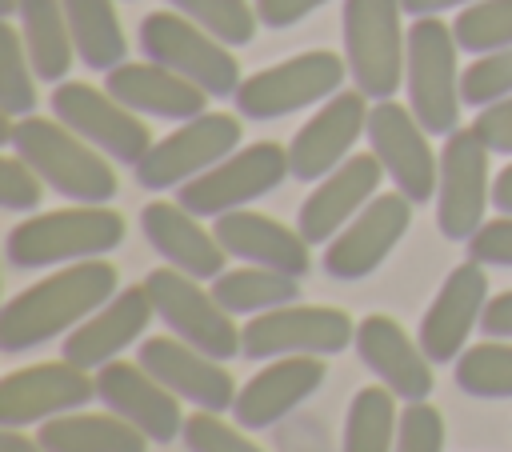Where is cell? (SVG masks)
Returning <instances> with one entry per match:
<instances>
[{
    "mask_svg": "<svg viewBox=\"0 0 512 452\" xmlns=\"http://www.w3.org/2000/svg\"><path fill=\"white\" fill-rule=\"evenodd\" d=\"M116 280H120L116 268L96 256V260L64 264L60 272L16 292L0 312V352L16 356L56 336H68L80 320H88L120 292Z\"/></svg>",
    "mask_w": 512,
    "mask_h": 452,
    "instance_id": "obj_1",
    "label": "cell"
},
{
    "mask_svg": "<svg viewBox=\"0 0 512 452\" xmlns=\"http://www.w3.org/2000/svg\"><path fill=\"white\" fill-rule=\"evenodd\" d=\"M4 140L64 200H72V204H108L116 196L112 164L100 156V148H92L84 136H76L56 116L44 120V116L32 112V116H20V120H8Z\"/></svg>",
    "mask_w": 512,
    "mask_h": 452,
    "instance_id": "obj_2",
    "label": "cell"
},
{
    "mask_svg": "<svg viewBox=\"0 0 512 452\" xmlns=\"http://www.w3.org/2000/svg\"><path fill=\"white\" fill-rule=\"evenodd\" d=\"M120 240H124L120 212L104 204H76L20 220L4 240V256L12 268H52V264L96 260L120 248Z\"/></svg>",
    "mask_w": 512,
    "mask_h": 452,
    "instance_id": "obj_3",
    "label": "cell"
},
{
    "mask_svg": "<svg viewBox=\"0 0 512 452\" xmlns=\"http://www.w3.org/2000/svg\"><path fill=\"white\" fill-rule=\"evenodd\" d=\"M400 16V0H344L340 8L348 76L368 100H392L404 84L408 32L400 28Z\"/></svg>",
    "mask_w": 512,
    "mask_h": 452,
    "instance_id": "obj_4",
    "label": "cell"
},
{
    "mask_svg": "<svg viewBox=\"0 0 512 452\" xmlns=\"http://www.w3.org/2000/svg\"><path fill=\"white\" fill-rule=\"evenodd\" d=\"M456 36L436 16H416L408 28L404 56V92L412 116L428 136H452L460 128V68H456Z\"/></svg>",
    "mask_w": 512,
    "mask_h": 452,
    "instance_id": "obj_5",
    "label": "cell"
},
{
    "mask_svg": "<svg viewBox=\"0 0 512 452\" xmlns=\"http://www.w3.org/2000/svg\"><path fill=\"white\" fill-rule=\"evenodd\" d=\"M140 48L148 60L180 72L208 96H236L240 88V64L228 52V44L204 32L196 20H188L176 8L148 12L140 20Z\"/></svg>",
    "mask_w": 512,
    "mask_h": 452,
    "instance_id": "obj_6",
    "label": "cell"
},
{
    "mask_svg": "<svg viewBox=\"0 0 512 452\" xmlns=\"http://www.w3.org/2000/svg\"><path fill=\"white\" fill-rule=\"evenodd\" d=\"M356 340L348 312L328 304H280L256 312L240 328V356L280 360V356H336Z\"/></svg>",
    "mask_w": 512,
    "mask_h": 452,
    "instance_id": "obj_7",
    "label": "cell"
},
{
    "mask_svg": "<svg viewBox=\"0 0 512 452\" xmlns=\"http://www.w3.org/2000/svg\"><path fill=\"white\" fill-rule=\"evenodd\" d=\"M344 76H348V60H340L336 52H300L244 76L232 100L236 112L248 120H280L288 112L336 96Z\"/></svg>",
    "mask_w": 512,
    "mask_h": 452,
    "instance_id": "obj_8",
    "label": "cell"
},
{
    "mask_svg": "<svg viewBox=\"0 0 512 452\" xmlns=\"http://www.w3.org/2000/svg\"><path fill=\"white\" fill-rule=\"evenodd\" d=\"M52 116L68 124L76 136H84L92 148L120 164H140L152 148V132L140 120V112L124 108L108 88H92L84 80H60L48 96Z\"/></svg>",
    "mask_w": 512,
    "mask_h": 452,
    "instance_id": "obj_9",
    "label": "cell"
},
{
    "mask_svg": "<svg viewBox=\"0 0 512 452\" xmlns=\"http://www.w3.org/2000/svg\"><path fill=\"white\" fill-rule=\"evenodd\" d=\"M144 288H148L156 316L172 328V336H180L184 344H192L216 360L240 356V328L232 324V312H224L216 304L212 288L204 292L196 284V276L168 264V268H152L144 276Z\"/></svg>",
    "mask_w": 512,
    "mask_h": 452,
    "instance_id": "obj_10",
    "label": "cell"
},
{
    "mask_svg": "<svg viewBox=\"0 0 512 452\" xmlns=\"http://www.w3.org/2000/svg\"><path fill=\"white\" fill-rule=\"evenodd\" d=\"M240 132V120L228 112H200L192 120H180V128L156 140L148 156L136 164V184L148 192L180 188L212 164H220L224 156H232L240 148Z\"/></svg>",
    "mask_w": 512,
    "mask_h": 452,
    "instance_id": "obj_11",
    "label": "cell"
},
{
    "mask_svg": "<svg viewBox=\"0 0 512 452\" xmlns=\"http://www.w3.org/2000/svg\"><path fill=\"white\" fill-rule=\"evenodd\" d=\"M288 172V148L260 140L248 148H236L232 156H224L220 164H212L208 172H200L196 180L180 184L176 200L192 212V216H224L236 212L260 196H268Z\"/></svg>",
    "mask_w": 512,
    "mask_h": 452,
    "instance_id": "obj_12",
    "label": "cell"
},
{
    "mask_svg": "<svg viewBox=\"0 0 512 452\" xmlns=\"http://www.w3.org/2000/svg\"><path fill=\"white\" fill-rule=\"evenodd\" d=\"M488 144L472 128H456L440 148V180H436V228L444 240H472L492 204L488 180Z\"/></svg>",
    "mask_w": 512,
    "mask_h": 452,
    "instance_id": "obj_13",
    "label": "cell"
},
{
    "mask_svg": "<svg viewBox=\"0 0 512 452\" xmlns=\"http://www.w3.org/2000/svg\"><path fill=\"white\" fill-rule=\"evenodd\" d=\"M364 136H368L372 156L384 164L388 180L396 184V192H404L412 204H424V200L436 196L440 156L432 152L428 132H424V124L412 116L408 104L372 100Z\"/></svg>",
    "mask_w": 512,
    "mask_h": 452,
    "instance_id": "obj_14",
    "label": "cell"
},
{
    "mask_svg": "<svg viewBox=\"0 0 512 452\" xmlns=\"http://www.w3.org/2000/svg\"><path fill=\"white\" fill-rule=\"evenodd\" d=\"M412 224V200L404 192H376L324 248V272L332 280L372 276Z\"/></svg>",
    "mask_w": 512,
    "mask_h": 452,
    "instance_id": "obj_15",
    "label": "cell"
},
{
    "mask_svg": "<svg viewBox=\"0 0 512 452\" xmlns=\"http://www.w3.org/2000/svg\"><path fill=\"white\" fill-rule=\"evenodd\" d=\"M96 396V376L68 360H44L32 368H16L0 384V424L28 428L52 416L76 412Z\"/></svg>",
    "mask_w": 512,
    "mask_h": 452,
    "instance_id": "obj_16",
    "label": "cell"
},
{
    "mask_svg": "<svg viewBox=\"0 0 512 452\" xmlns=\"http://www.w3.org/2000/svg\"><path fill=\"white\" fill-rule=\"evenodd\" d=\"M368 128V96L360 88L336 92L320 104V112L292 136L288 144V172L296 180H324L332 168H340L352 152V144Z\"/></svg>",
    "mask_w": 512,
    "mask_h": 452,
    "instance_id": "obj_17",
    "label": "cell"
},
{
    "mask_svg": "<svg viewBox=\"0 0 512 452\" xmlns=\"http://www.w3.org/2000/svg\"><path fill=\"white\" fill-rule=\"evenodd\" d=\"M484 304H488V276H484V264H476V260L456 264V268L444 276L440 292L432 296V304H428V312H424V320H420L416 340H420L424 356H428L432 364L456 360V356L464 352L472 328L480 324Z\"/></svg>",
    "mask_w": 512,
    "mask_h": 452,
    "instance_id": "obj_18",
    "label": "cell"
},
{
    "mask_svg": "<svg viewBox=\"0 0 512 452\" xmlns=\"http://www.w3.org/2000/svg\"><path fill=\"white\" fill-rule=\"evenodd\" d=\"M136 360L180 400L204 412H224L236 404V384L224 368V360L184 344L180 336H152L136 348Z\"/></svg>",
    "mask_w": 512,
    "mask_h": 452,
    "instance_id": "obj_19",
    "label": "cell"
},
{
    "mask_svg": "<svg viewBox=\"0 0 512 452\" xmlns=\"http://www.w3.org/2000/svg\"><path fill=\"white\" fill-rule=\"evenodd\" d=\"M96 396H100L104 408H112L116 416L136 424L156 444H172L184 432L180 396L168 392L140 360L136 364L108 360L104 368H96Z\"/></svg>",
    "mask_w": 512,
    "mask_h": 452,
    "instance_id": "obj_20",
    "label": "cell"
},
{
    "mask_svg": "<svg viewBox=\"0 0 512 452\" xmlns=\"http://www.w3.org/2000/svg\"><path fill=\"white\" fill-rule=\"evenodd\" d=\"M356 356L380 376V384L404 400V404H416V400H428L432 396V360L424 356L420 340H412L400 320L384 316V312H372L356 324V340H352Z\"/></svg>",
    "mask_w": 512,
    "mask_h": 452,
    "instance_id": "obj_21",
    "label": "cell"
},
{
    "mask_svg": "<svg viewBox=\"0 0 512 452\" xmlns=\"http://www.w3.org/2000/svg\"><path fill=\"white\" fill-rule=\"evenodd\" d=\"M384 164L372 152H356L348 156L340 168H332L300 204L296 212V228L308 244H328L380 188Z\"/></svg>",
    "mask_w": 512,
    "mask_h": 452,
    "instance_id": "obj_22",
    "label": "cell"
},
{
    "mask_svg": "<svg viewBox=\"0 0 512 452\" xmlns=\"http://www.w3.org/2000/svg\"><path fill=\"white\" fill-rule=\"evenodd\" d=\"M152 316H156V308L148 300V288L144 284H128L104 308H96L88 320H80L64 336V344H60L64 360L84 368V372H96L108 360H116L132 340H140Z\"/></svg>",
    "mask_w": 512,
    "mask_h": 452,
    "instance_id": "obj_23",
    "label": "cell"
},
{
    "mask_svg": "<svg viewBox=\"0 0 512 452\" xmlns=\"http://www.w3.org/2000/svg\"><path fill=\"white\" fill-rule=\"evenodd\" d=\"M324 376H328L324 356H280V360H268V364L236 392L232 416H236V424L248 428V432L272 428V424L284 420L292 408H300L312 392H320Z\"/></svg>",
    "mask_w": 512,
    "mask_h": 452,
    "instance_id": "obj_24",
    "label": "cell"
},
{
    "mask_svg": "<svg viewBox=\"0 0 512 452\" xmlns=\"http://www.w3.org/2000/svg\"><path fill=\"white\" fill-rule=\"evenodd\" d=\"M220 248L244 264H256V268H272V272H288V276H304L312 256H308V240L300 236V228H288L264 212H248V208H236V212H224L216 216L212 224Z\"/></svg>",
    "mask_w": 512,
    "mask_h": 452,
    "instance_id": "obj_25",
    "label": "cell"
},
{
    "mask_svg": "<svg viewBox=\"0 0 512 452\" xmlns=\"http://www.w3.org/2000/svg\"><path fill=\"white\" fill-rule=\"evenodd\" d=\"M104 88L132 112L140 116H156V120H192L204 112L208 92L196 88L192 80H184L180 72L144 60V64H116L112 72H104Z\"/></svg>",
    "mask_w": 512,
    "mask_h": 452,
    "instance_id": "obj_26",
    "label": "cell"
},
{
    "mask_svg": "<svg viewBox=\"0 0 512 452\" xmlns=\"http://www.w3.org/2000/svg\"><path fill=\"white\" fill-rule=\"evenodd\" d=\"M140 228L148 236V244L180 272L196 276V280H216L224 272V248L216 240V232L200 228V220L176 200H152L140 208Z\"/></svg>",
    "mask_w": 512,
    "mask_h": 452,
    "instance_id": "obj_27",
    "label": "cell"
},
{
    "mask_svg": "<svg viewBox=\"0 0 512 452\" xmlns=\"http://www.w3.org/2000/svg\"><path fill=\"white\" fill-rule=\"evenodd\" d=\"M36 440L44 452H148V436L112 408L52 416L40 424Z\"/></svg>",
    "mask_w": 512,
    "mask_h": 452,
    "instance_id": "obj_28",
    "label": "cell"
},
{
    "mask_svg": "<svg viewBox=\"0 0 512 452\" xmlns=\"http://www.w3.org/2000/svg\"><path fill=\"white\" fill-rule=\"evenodd\" d=\"M16 28H20V40H24V52H28L36 76L48 84H60L76 60L64 0H20Z\"/></svg>",
    "mask_w": 512,
    "mask_h": 452,
    "instance_id": "obj_29",
    "label": "cell"
},
{
    "mask_svg": "<svg viewBox=\"0 0 512 452\" xmlns=\"http://www.w3.org/2000/svg\"><path fill=\"white\" fill-rule=\"evenodd\" d=\"M64 16L72 28V44L80 64H88L92 72H112L116 64H124V28L116 20V4L112 0H64Z\"/></svg>",
    "mask_w": 512,
    "mask_h": 452,
    "instance_id": "obj_30",
    "label": "cell"
},
{
    "mask_svg": "<svg viewBox=\"0 0 512 452\" xmlns=\"http://www.w3.org/2000/svg\"><path fill=\"white\" fill-rule=\"evenodd\" d=\"M300 276H288V272H272V268H256V264H244V268H228L212 280V296L224 312H244V316H256V312H268V308H280V304H296L300 296Z\"/></svg>",
    "mask_w": 512,
    "mask_h": 452,
    "instance_id": "obj_31",
    "label": "cell"
},
{
    "mask_svg": "<svg viewBox=\"0 0 512 452\" xmlns=\"http://www.w3.org/2000/svg\"><path fill=\"white\" fill-rule=\"evenodd\" d=\"M396 404L384 384H368L348 400L340 452H392L396 448Z\"/></svg>",
    "mask_w": 512,
    "mask_h": 452,
    "instance_id": "obj_32",
    "label": "cell"
},
{
    "mask_svg": "<svg viewBox=\"0 0 512 452\" xmlns=\"http://www.w3.org/2000/svg\"><path fill=\"white\" fill-rule=\"evenodd\" d=\"M460 392L476 400H512V344H472L452 368Z\"/></svg>",
    "mask_w": 512,
    "mask_h": 452,
    "instance_id": "obj_33",
    "label": "cell"
},
{
    "mask_svg": "<svg viewBox=\"0 0 512 452\" xmlns=\"http://www.w3.org/2000/svg\"><path fill=\"white\" fill-rule=\"evenodd\" d=\"M0 108L8 120L36 112V68L24 52L20 28L8 20L0 24Z\"/></svg>",
    "mask_w": 512,
    "mask_h": 452,
    "instance_id": "obj_34",
    "label": "cell"
},
{
    "mask_svg": "<svg viewBox=\"0 0 512 452\" xmlns=\"http://www.w3.org/2000/svg\"><path fill=\"white\" fill-rule=\"evenodd\" d=\"M452 36L464 52L484 56L512 48V0H476L452 20Z\"/></svg>",
    "mask_w": 512,
    "mask_h": 452,
    "instance_id": "obj_35",
    "label": "cell"
},
{
    "mask_svg": "<svg viewBox=\"0 0 512 452\" xmlns=\"http://www.w3.org/2000/svg\"><path fill=\"white\" fill-rule=\"evenodd\" d=\"M176 12H184L188 20H196L204 32H212L216 40H224L228 48H244L256 36V4L248 0H168Z\"/></svg>",
    "mask_w": 512,
    "mask_h": 452,
    "instance_id": "obj_36",
    "label": "cell"
},
{
    "mask_svg": "<svg viewBox=\"0 0 512 452\" xmlns=\"http://www.w3.org/2000/svg\"><path fill=\"white\" fill-rule=\"evenodd\" d=\"M512 96V48L484 52L460 72V100L472 108H488Z\"/></svg>",
    "mask_w": 512,
    "mask_h": 452,
    "instance_id": "obj_37",
    "label": "cell"
},
{
    "mask_svg": "<svg viewBox=\"0 0 512 452\" xmlns=\"http://www.w3.org/2000/svg\"><path fill=\"white\" fill-rule=\"evenodd\" d=\"M184 444H188V452H264L256 440H248L244 436V428L236 424H224L220 420V412H192L188 420H184Z\"/></svg>",
    "mask_w": 512,
    "mask_h": 452,
    "instance_id": "obj_38",
    "label": "cell"
},
{
    "mask_svg": "<svg viewBox=\"0 0 512 452\" xmlns=\"http://www.w3.org/2000/svg\"><path fill=\"white\" fill-rule=\"evenodd\" d=\"M392 452H444V416L428 400L408 404L400 412L396 448Z\"/></svg>",
    "mask_w": 512,
    "mask_h": 452,
    "instance_id": "obj_39",
    "label": "cell"
},
{
    "mask_svg": "<svg viewBox=\"0 0 512 452\" xmlns=\"http://www.w3.org/2000/svg\"><path fill=\"white\" fill-rule=\"evenodd\" d=\"M40 196H44L40 172L20 152L4 156V168H0V204L8 212H32L40 204Z\"/></svg>",
    "mask_w": 512,
    "mask_h": 452,
    "instance_id": "obj_40",
    "label": "cell"
},
{
    "mask_svg": "<svg viewBox=\"0 0 512 452\" xmlns=\"http://www.w3.org/2000/svg\"><path fill=\"white\" fill-rule=\"evenodd\" d=\"M468 260L512 268V216L500 212L496 220H484L480 232L468 240Z\"/></svg>",
    "mask_w": 512,
    "mask_h": 452,
    "instance_id": "obj_41",
    "label": "cell"
},
{
    "mask_svg": "<svg viewBox=\"0 0 512 452\" xmlns=\"http://www.w3.org/2000/svg\"><path fill=\"white\" fill-rule=\"evenodd\" d=\"M472 132L488 144V152H500V156H512V96L500 100V104H488L480 108Z\"/></svg>",
    "mask_w": 512,
    "mask_h": 452,
    "instance_id": "obj_42",
    "label": "cell"
},
{
    "mask_svg": "<svg viewBox=\"0 0 512 452\" xmlns=\"http://www.w3.org/2000/svg\"><path fill=\"white\" fill-rule=\"evenodd\" d=\"M324 4L328 0H256V16H260L264 28H292Z\"/></svg>",
    "mask_w": 512,
    "mask_h": 452,
    "instance_id": "obj_43",
    "label": "cell"
},
{
    "mask_svg": "<svg viewBox=\"0 0 512 452\" xmlns=\"http://www.w3.org/2000/svg\"><path fill=\"white\" fill-rule=\"evenodd\" d=\"M480 332L488 340H512V288L500 296H488L484 316H480Z\"/></svg>",
    "mask_w": 512,
    "mask_h": 452,
    "instance_id": "obj_44",
    "label": "cell"
},
{
    "mask_svg": "<svg viewBox=\"0 0 512 452\" xmlns=\"http://www.w3.org/2000/svg\"><path fill=\"white\" fill-rule=\"evenodd\" d=\"M404 4V12L416 20V16H440V12H448V8H468V4H476V0H400Z\"/></svg>",
    "mask_w": 512,
    "mask_h": 452,
    "instance_id": "obj_45",
    "label": "cell"
},
{
    "mask_svg": "<svg viewBox=\"0 0 512 452\" xmlns=\"http://www.w3.org/2000/svg\"><path fill=\"white\" fill-rule=\"evenodd\" d=\"M492 208L496 212H504V216H512V160L496 172V180H492Z\"/></svg>",
    "mask_w": 512,
    "mask_h": 452,
    "instance_id": "obj_46",
    "label": "cell"
},
{
    "mask_svg": "<svg viewBox=\"0 0 512 452\" xmlns=\"http://www.w3.org/2000/svg\"><path fill=\"white\" fill-rule=\"evenodd\" d=\"M0 452H44V444L32 440V436H24L20 428H4L0 432Z\"/></svg>",
    "mask_w": 512,
    "mask_h": 452,
    "instance_id": "obj_47",
    "label": "cell"
}]
</instances>
